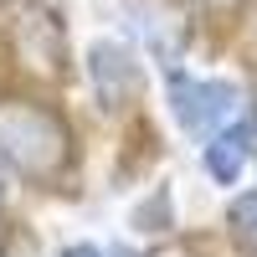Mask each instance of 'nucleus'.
I'll use <instances>...</instances> for the list:
<instances>
[{
    "instance_id": "obj_8",
    "label": "nucleus",
    "mask_w": 257,
    "mask_h": 257,
    "mask_svg": "<svg viewBox=\"0 0 257 257\" xmlns=\"http://www.w3.org/2000/svg\"><path fill=\"white\" fill-rule=\"evenodd\" d=\"M6 185H11V175H6V160H0V201H6Z\"/></svg>"
},
{
    "instance_id": "obj_10",
    "label": "nucleus",
    "mask_w": 257,
    "mask_h": 257,
    "mask_svg": "<svg viewBox=\"0 0 257 257\" xmlns=\"http://www.w3.org/2000/svg\"><path fill=\"white\" fill-rule=\"evenodd\" d=\"M206 6H237V0H206Z\"/></svg>"
},
{
    "instance_id": "obj_6",
    "label": "nucleus",
    "mask_w": 257,
    "mask_h": 257,
    "mask_svg": "<svg viewBox=\"0 0 257 257\" xmlns=\"http://www.w3.org/2000/svg\"><path fill=\"white\" fill-rule=\"evenodd\" d=\"M226 226H231V242L242 252H257V190H242L226 211Z\"/></svg>"
},
{
    "instance_id": "obj_9",
    "label": "nucleus",
    "mask_w": 257,
    "mask_h": 257,
    "mask_svg": "<svg viewBox=\"0 0 257 257\" xmlns=\"http://www.w3.org/2000/svg\"><path fill=\"white\" fill-rule=\"evenodd\" d=\"M103 257H134V252H123V247H113V252H103Z\"/></svg>"
},
{
    "instance_id": "obj_7",
    "label": "nucleus",
    "mask_w": 257,
    "mask_h": 257,
    "mask_svg": "<svg viewBox=\"0 0 257 257\" xmlns=\"http://www.w3.org/2000/svg\"><path fill=\"white\" fill-rule=\"evenodd\" d=\"M62 257H103V252L88 247V242H77V247H62Z\"/></svg>"
},
{
    "instance_id": "obj_5",
    "label": "nucleus",
    "mask_w": 257,
    "mask_h": 257,
    "mask_svg": "<svg viewBox=\"0 0 257 257\" xmlns=\"http://www.w3.org/2000/svg\"><path fill=\"white\" fill-rule=\"evenodd\" d=\"M247 155H252V118L242 128H221V134L206 144L201 165H206V175L216 180V185H237L242 170H247Z\"/></svg>"
},
{
    "instance_id": "obj_4",
    "label": "nucleus",
    "mask_w": 257,
    "mask_h": 257,
    "mask_svg": "<svg viewBox=\"0 0 257 257\" xmlns=\"http://www.w3.org/2000/svg\"><path fill=\"white\" fill-rule=\"evenodd\" d=\"M21 52H26L41 72H62V62H67V47H62V21L52 16V11H41V6H31L26 16H21Z\"/></svg>"
},
{
    "instance_id": "obj_3",
    "label": "nucleus",
    "mask_w": 257,
    "mask_h": 257,
    "mask_svg": "<svg viewBox=\"0 0 257 257\" xmlns=\"http://www.w3.org/2000/svg\"><path fill=\"white\" fill-rule=\"evenodd\" d=\"M88 77H93V93H98L103 108H123L144 88V67L123 41H93L88 47Z\"/></svg>"
},
{
    "instance_id": "obj_2",
    "label": "nucleus",
    "mask_w": 257,
    "mask_h": 257,
    "mask_svg": "<svg viewBox=\"0 0 257 257\" xmlns=\"http://www.w3.org/2000/svg\"><path fill=\"white\" fill-rule=\"evenodd\" d=\"M242 103V88L237 82H221V77H190V72H170V113L185 128L190 139H206L216 134L221 123L237 118Z\"/></svg>"
},
{
    "instance_id": "obj_11",
    "label": "nucleus",
    "mask_w": 257,
    "mask_h": 257,
    "mask_svg": "<svg viewBox=\"0 0 257 257\" xmlns=\"http://www.w3.org/2000/svg\"><path fill=\"white\" fill-rule=\"evenodd\" d=\"M0 247H6V237H0Z\"/></svg>"
},
{
    "instance_id": "obj_1",
    "label": "nucleus",
    "mask_w": 257,
    "mask_h": 257,
    "mask_svg": "<svg viewBox=\"0 0 257 257\" xmlns=\"http://www.w3.org/2000/svg\"><path fill=\"white\" fill-rule=\"evenodd\" d=\"M0 160L31 180H62L72 170V128L47 103L11 98L0 103Z\"/></svg>"
}]
</instances>
